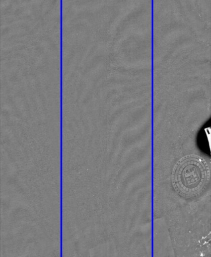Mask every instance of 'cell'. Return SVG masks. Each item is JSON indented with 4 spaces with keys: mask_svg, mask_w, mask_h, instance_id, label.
Instances as JSON below:
<instances>
[{
    "mask_svg": "<svg viewBox=\"0 0 211 257\" xmlns=\"http://www.w3.org/2000/svg\"><path fill=\"white\" fill-rule=\"evenodd\" d=\"M210 177L206 161L196 155H188L180 159L174 168L172 174L175 189L181 195L193 197L205 188Z\"/></svg>",
    "mask_w": 211,
    "mask_h": 257,
    "instance_id": "1",
    "label": "cell"
}]
</instances>
